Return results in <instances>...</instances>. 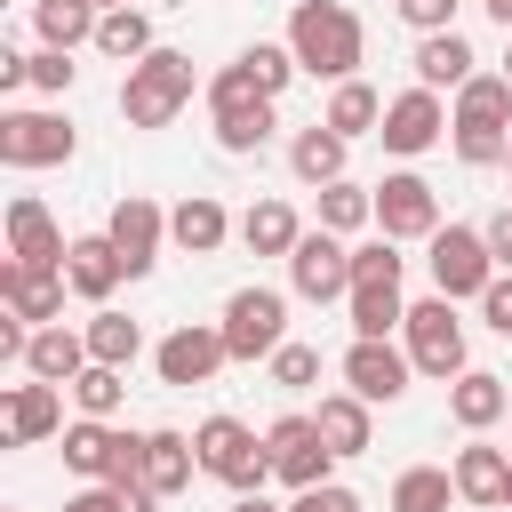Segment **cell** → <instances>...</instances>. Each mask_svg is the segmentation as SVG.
Segmentation results:
<instances>
[{"label":"cell","instance_id":"obj_1","mask_svg":"<svg viewBox=\"0 0 512 512\" xmlns=\"http://www.w3.org/2000/svg\"><path fill=\"white\" fill-rule=\"evenodd\" d=\"M280 40L296 48L304 80H328V88H336V80H360V64H368V24H360L344 0H296Z\"/></svg>","mask_w":512,"mask_h":512},{"label":"cell","instance_id":"obj_2","mask_svg":"<svg viewBox=\"0 0 512 512\" xmlns=\"http://www.w3.org/2000/svg\"><path fill=\"white\" fill-rule=\"evenodd\" d=\"M192 88H200V80H192V56H184V48H152L144 64L120 72V120H128V128H168V120L192 104Z\"/></svg>","mask_w":512,"mask_h":512},{"label":"cell","instance_id":"obj_3","mask_svg":"<svg viewBox=\"0 0 512 512\" xmlns=\"http://www.w3.org/2000/svg\"><path fill=\"white\" fill-rule=\"evenodd\" d=\"M192 448H200V472L224 480L232 496H248V488L272 480V440L256 424H240V416H200L192 424Z\"/></svg>","mask_w":512,"mask_h":512},{"label":"cell","instance_id":"obj_4","mask_svg":"<svg viewBox=\"0 0 512 512\" xmlns=\"http://www.w3.org/2000/svg\"><path fill=\"white\" fill-rule=\"evenodd\" d=\"M400 344H408V360H416V376H432V384H456V376L472 368V344H464V320H456V304H448L440 288L408 304V320H400Z\"/></svg>","mask_w":512,"mask_h":512},{"label":"cell","instance_id":"obj_5","mask_svg":"<svg viewBox=\"0 0 512 512\" xmlns=\"http://www.w3.org/2000/svg\"><path fill=\"white\" fill-rule=\"evenodd\" d=\"M424 264H432V288H440L448 304H480V288L504 272L480 224H440V232L424 240Z\"/></svg>","mask_w":512,"mask_h":512},{"label":"cell","instance_id":"obj_6","mask_svg":"<svg viewBox=\"0 0 512 512\" xmlns=\"http://www.w3.org/2000/svg\"><path fill=\"white\" fill-rule=\"evenodd\" d=\"M64 464L80 472V480H144V432H128V424H112V416H72L64 424Z\"/></svg>","mask_w":512,"mask_h":512},{"label":"cell","instance_id":"obj_7","mask_svg":"<svg viewBox=\"0 0 512 512\" xmlns=\"http://www.w3.org/2000/svg\"><path fill=\"white\" fill-rule=\"evenodd\" d=\"M72 152H80V128H72L64 112H48V104H8V112H0V160H8L16 176L64 168Z\"/></svg>","mask_w":512,"mask_h":512},{"label":"cell","instance_id":"obj_8","mask_svg":"<svg viewBox=\"0 0 512 512\" xmlns=\"http://www.w3.org/2000/svg\"><path fill=\"white\" fill-rule=\"evenodd\" d=\"M224 344H232V360H272L280 344H288V288H264V280H248V288H232L224 296Z\"/></svg>","mask_w":512,"mask_h":512},{"label":"cell","instance_id":"obj_9","mask_svg":"<svg viewBox=\"0 0 512 512\" xmlns=\"http://www.w3.org/2000/svg\"><path fill=\"white\" fill-rule=\"evenodd\" d=\"M288 296H304V304H336V296H352V248H344V232L304 224V240L288 248Z\"/></svg>","mask_w":512,"mask_h":512},{"label":"cell","instance_id":"obj_10","mask_svg":"<svg viewBox=\"0 0 512 512\" xmlns=\"http://www.w3.org/2000/svg\"><path fill=\"white\" fill-rule=\"evenodd\" d=\"M264 440H272V480H280L288 496H296V488H320V480H336V464H344V456L320 440V424H312L304 408L272 416V432H264Z\"/></svg>","mask_w":512,"mask_h":512},{"label":"cell","instance_id":"obj_11","mask_svg":"<svg viewBox=\"0 0 512 512\" xmlns=\"http://www.w3.org/2000/svg\"><path fill=\"white\" fill-rule=\"evenodd\" d=\"M376 144H384L392 160H424L432 144H448V96H440V88H400V96H384Z\"/></svg>","mask_w":512,"mask_h":512},{"label":"cell","instance_id":"obj_12","mask_svg":"<svg viewBox=\"0 0 512 512\" xmlns=\"http://www.w3.org/2000/svg\"><path fill=\"white\" fill-rule=\"evenodd\" d=\"M152 368H160V384L192 392V384H216V368H232V344H224L216 320H184L152 344Z\"/></svg>","mask_w":512,"mask_h":512},{"label":"cell","instance_id":"obj_13","mask_svg":"<svg viewBox=\"0 0 512 512\" xmlns=\"http://www.w3.org/2000/svg\"><path fill=\"white\" fill-rule=\"evenodd\" d=\"M336 376H344L368 408H392V400L416 384V360H408V344H392V336H352L344 360H336Z\"/></svg>","mask_w":512,"mask_h":512},{"label":"cell","instance_id":"obj_14","mask_svg":"<svg viewBox=\"0 0 512 512\" xmlns=\"http://www.w3.org/2000/svg\"><path fill=\"white\" fill-rule=\"evenodd\" d=\"M376 232L384 240H432L440 232V192H432V176H416L408 160L376 184Z\"/></svg>","mask_w":512,"mask_h":512},{"label":"cell","instance_id":"obj_15","mask_svg":"<svg viewBox=\"0 0 512 512\" xmlns=\"http://www.w3.org/2000/svg\"><path fill=\"white\" fill-rule=\"evenodd\" d=\"M104 232H112V248H120V264H128V280H144V272L160 264V248H168V208H160L152 192H120V200H112V216H104Z\"/></svg>","mask_w":512,"mask_h":512},{"label":"cell","instance_id":"obj_16","mask_svg":"<svg viewBox=\"0 0 512 512\" xmlns=\"http://www.w3.org/2000/svg\"><path fill=\"white\" fill-rule=\"evenodd\" d=\"M8 256H16V264H40V272H64L72 240H64V224L48 216L40 192H16V200H8Z\"/></svg>","mask_w":512,"mask_h":512},{"label":"cell","instance_id":"obj_17","mask_svg":"<svg viewBox=\"0 0 512 512\" xmlns=\"http://www.w3.org/2000/svg\"><path fill=\"white\" fill-rule=\"evenodd\" d=\"M448 472H456V496H464L472 512H504V480H512V456H504L488 432H464V448L448 456Z\"/></svg>","mask_w":512,"mask_h":512},{"label":"cell","instance_id":"obj_18","mask_svg":"<svg viewBox=\"0 0 512 512\" xmlns=\"http://www.w3.org/2000/svg\"><path fill=\"white\" fill-rule=\"evenodd\" d=\"M64 280H72V296L96 312V304H112L120 296V280H128V264H120V248H112V232H72V256H64Z\"/></svg>","mask_w":512,"mask_h":512},{"label":"cell","instance_id":"obj_19","mask_svg":"<svg viewBox=\"0 0 512 512\" xmlns=\"http://www.w3.org/2000/svg\"><path fill=\"white\" fill-rule=\"evenodd\" d=\"M64 296H72V280L64 272H40V264H0V312H16V320H32V328H48V320H64Z\"/></svg>","mask_w":512,"mask_h":512},{"label":"cell","instance_id":"obj_20","mask_svg":"<svg viewBox=\"0 0 512 512\" xmlns=\"http://www.w3.org/2000/svg\"><path fill=\"white\" fill-rule=\"evenodd\" d=\"M232 232H240V216H232L216 192H184V200L168 208V248H184V256H216Z\"/></svg>","mask_w":512,"mask_h":512},{"label":"cell","instance_id":"obj_21","mask_svg":"<svg viewBox=\"0 0 512 512\" xmlns=\"http://www.w3.org/2000/svg\"><path fill=\"white\" fill-rule=\"evenodd\" d=\"M64 440V384H8V448H40Z\"/></svg>","mask_w":512,"mask_h":512},{"label":"cell","instance_id":"obj_22","mask_svg":"<svg viewBox=\"0 0 512 512\" xmlns=\"http://www.w3.org/2000/svg\"><path fill=\"white\" fill-rule=\"evenodd\" d=\"M208 128H216V152L248 160V152H264V144H272V128H280V96H240V104H216V112H208Z\"/></svg>","mask_w":512,"mask_h":512},{"label":"cell","instance_id":"obj_23","mask_svg":"<svg viewBox=\"0 0 512 512\" xmlns=\"http://www.w3.org/2000/svg\"><path fill=\"white\" fill-rule=\"evenodd\" d=\"M504 416H512V384H504V376L464 368V376L448 384V424H456V432H496Z\"/></svg>","mask_w":512,"mask_h":512},{"label":"cell","instance_id":"obj_24","mask_svg":"<svg viewBox=\"0 0 512 512\" xmlns=\"http://www.w3.org/2000/svg\"><path fill=\"white\" fill-rule=\"evenodd\" d=\"M408 72H416V88L456 96V88L480 72V56H472V40H464V32H424V40H416V56H408Z\"/></svg>","mask_w":512,"mask_h":512},{"label":"cell","instance_id":"obj_25","mask_svg":"<svg viewBox=\"0 0 512 512\" xmlns=\"http://www.w3.org/2000/svg\"><path fill=\"white\" fill-rule=\"evenodd\" d=\"M344 160H352V136H336L328 120H312V128H296V136H288V176H296L304 192L336 184V176H344Z\"/></svg>","mask_w":512,"mask_h":512},{"label":"cell","instance_id":"obj_26","mask_svg":"<svg viewBox=\"0 0 512 512\" xmlns=\"http://www.w3.org/2000/svg\"><path fill=\"white\" fill-rule=\"evenodd\" d=\"M312 424H320V440H328L336 456H368V448H376V408H368L352 384H344V392H320Z\"/></svg>","mask_w":512,"mask_h":512},{"label":"cell","instance_id":"obj_27","mask_svg":"<svg viewBox=\"0 0 512 512\" xmlns=\"http://www.w3.org/2000/svg\"><path fill=\"white\" fill-rule=\"evenodd\" d=\"M296 240H304V216H296L280 192H264V200L240 208V248H248V256H280V264H288Z\"/></svg>","mask_w":512,"mask_h":512},{"label":"cell","instance_id":"obj_28","mask_svg":"<svg viewBox=\"0 0 512 512\" xmlns=\"http://www.w3.org/2000/svg\"><path fill=\"white\" fill-rule=\"evenodd\" d=\"M80 368H88V328H64V320L32 328V344H24V376H40V384H72Z\"/></svg>","mask_w":512,"mask_h":512},{"label":"cell","instance_id":"obj_29","mask_svg":"<svg viewBox=\"0 0 512 512\" xmlns=\"http://www.w3.org/2000/svg\"><path fill=\"white\" fill-rule=\"evenodd\" d=\"M192 472H200V448H192V432H176V424H152V432H144V488H160V496H184V488H192Z\"/></svg>","mask_w":512,"mask_h":512},{"label":"cell","instance_id":"obj_30","mask_svg":"<svg viewBox=\"0 0 512 512\" xmlns=\"http://www.w3.org/2000/svg\"><path fill=\"white\" fill-rule=\"evenodd\" d=\"M344 320H352V336H400V320H408V296H400V280H352V296H344Z\"/></svg>","mask_w":512,"mask_h":512},{"label":"cell","instance_id":"obj_31","mask_svg":"<svg viewBox=\"0 0 512 512\" xmlns=\"http://www.w3.org/2000/svg\"><path fill=\"white\" fill-rule=\"evenodd\" d=\"M96 24H104L96 0H32V32H40V48H96Z\"/></svg>","mask_w":512,"mask_h":512},{"label":"cell","instance_id":"obj_32","mask_svg":"<svg viewBox=\"0 0 512 512\" xmlns=\"http://www.w3.org/2000/svg\"><path fill=\"white\" fill-rule=\"evenodd\" d=\"M312 224H328V232H368L376 224V184H352V176H336V184H320L312 192Z\"/></svg>","mask_w":512,"mask_h":512},{"label":"cell","instance_id":"obj_33","mask_svg":"<svg viewBox=\"0 0 512 512\" xmlns=\"http://www.w3.org/2000/svg\"><path fill=\"white\" fill-rule=\"evenodd\" d=\"M88 360H104V368H136V352H144V328L128 320V312H112V304H96L88 320Z\"/></svg>","mask_w":512,"mask_h":512},{"label":"cell","instance_id":"obj_34","mask_svg":"<svg viewBox=\"0 0 512 512\" xmlns=\"http://www.w3.org/2000/svg\"><path fill=\"white\" fill-rule=\"evenodd\" d=\"M448 120H480V128H512V80L504 72H472L448 96Z\"/></svg>","mask_w":512,"mask_h":512},{"label":"cell","instance_id":"obj_35","mask_svg":"<svg viewBox=\"0 0 512 512\" xmlns=\"http://www.w3.org/2000/svg\"><path fill=\"white\" fill-rule=\"evenodd\" d=\"M96 48H104L112 64H144L160 40H152V16L128 0V8H104V24H96Z\"/></svg>","mask_w":512,"mask_h":512},{"label":"cell","instance_id":"obj_36","mask_svg":"<svg viewBox=\"0 0 512 512\" xmlns=\"http://www.w3.org/2000/svg\"><path fill=\"white\" fill-rule=\"evenodd\" d=\"M320 120H328L336 136H376V128H384V96H376L368 80H336V88H328V112H320Z\"/></svg>","mask_w":512,"mask_h":512},{"label":"cell","instance_id":"obj_37","mask_svg":"<svg viewBox=\"0 0 512 512\" xmlns=\"http://www.w3.org/2000/svg\"><path fill=\"white\" fill-rule=\"evenodd\" d=\"M448 504H464L448 464H408V472L392 480V512H448Z\"/></svg>","mask_w":512,"mask_h":512},{"label":"cell","instance_id":"obj_38","mask_svg":"<svg viewBox=\"0 0 512 512\" xmlns=\"http://www.w3.org/2000/svg\"><path fill=\"white\" fill-rule=\"evenodd\" d=\"M64 392H72V408H80V416H120V400H128V368L88 360V368H80Z\"/></svg>","mask_w":512,"mask_h":512},{"label":"cell","instance_id":"obj_39","mask_svg":"<svg viewBox=\"0 0 512 512\" xmlns=\"http://www.w3.org/2000/svg\"><path fill=\"white\" fill-rule=\"evenodd\" d=\"M240 64H248V72H256V88H264V96H288V80H296V72H304V64H296V48H288V40H248V48H240Z\"/></svg>","mask_w":512,"mask_h":512},{"label":"cell","instance_id":"obj_40","mask_svg":"<svg viewBox=\"0 0 512 512\" xmlns=\"http://www.w3.org/2000/svg\"><path fill=\"white\" fill-rule=\"evenodd\" d=\"M448 144H456V160H464V168H504V152H512V128H480V120H448Z\"/></svg>","mask_w":512,"mask_h":512},{"label":"cell","instance_id":"obj_41","mask_svg":"<svg viewBox=\"0 0 512 512\" xmlns=\"http://www.w3.org/2000/svg\"><path fill=\"white\" fill-rule=\"evenodd\" d=\"M264 376H272L280 392H312V384H320V344H296V336H288V344L264 360Z\"/></svg>","mask_w":512,"mask_h":512},{"label":"cell","instance_id":"obj_42","mask_svg":"<svg viewBox=\"0 0 512 512\" xmlns=\"http://www.w3.org/2000/svg\"><path fill=\"white\" fill-rule=\"evenodd\" d=\"M72 80H80L72 48H32V72H24V88H40V96H72Z\"/></svg>","mask_w":512,"mask_h":512},{"label":"cell","instance_id":"obj_43","mask_svg":"<svg viewBox=\"0 0 512 512\" xmlns=\"http://www.w3.org/2000/svg\"><path fill=\"white\" fill-rule=\"evenodd\" d=\"M392 8H400V24L424 40V32H456V8H464V0H392Z\"/></svg>","mask_w":512,"mask_h":512},{"label":"cell","instance_id":"obj_44","mask_svg":"<svg viewBox=\"0 0 512 512\" xmlns=\"http://www.w3.org/2000/svg\"><path fill=\"white\" fill-rule=\"evenodd\" d=\"M288 512H360V496H352L344 480H320V488H296Z\"/></svg>","mask_w":512,"mask_h":512},{"label":"cell","instance_id":"obj_45","mask_svg":"<svg viewBox=\"0 0 512 512\" xmlns=\"http://www.w3.org/2000/svg\"><path fill=\"white\" fill-rule=\"evenodd\" d=\"M480 320H488L496 336H512V272H496V280L480 288Z\"/></svg>","mask_w":512,"mask_h":512},{"label":"cell","instance_id":"obj_46","mask_svg":"<svg viewBox=\"0 0 512 512\" xmlns=\"http://www.w3.org/2000/svg\"><path fill=\"white\" fill-rule=\"evenodd\" d=\"M64 512H128V504H120V488H112V480H88L80 496H64Z\"/></svg>","mask_w":512,"mask_h":512},{"label":"cell","instance_id":"obj_47","mask_svg":"<svg viewBox=\"0 0 512 512\" xmlns=\"http://www.w3.org/2000/svg\"><path fill=\"white\" fill-rule=\"evenodd\" d=\"M480 232H488V248H496V264L512 272V200H504V208H488V224H480Z\"/></svg>","mask_w":512,"mask_h":512},{"label":"cell","instance_id":"obj_48","mask_svg":"<svg viewBox=\"0 0 512 512\" xmlns=\"http://www.w3.org/2000/svg\"><path fill=\"white\" fill-rule=\"evenodd\" d=\"M232 512H288V504H272L264 488H248V496H232Z\"/></svg>","mask_w":512,"mask_h":512},{"label":"cell","instance_id":"obj_49","mask_svg":"<svg viewBox=\"0 0 512 512\" xmlns=\"http://www.w3.org/2000/svg\"><path fill=\"white\" fill-rule=\"evenodd\" d=\"M480 8H488V16H496V24L512 32V0H480Z\"/></svg>","mask_w":512,"mask_h":512},{"label":"cell","instance_id":"obj_50","mask_svg":"<svg viewBox=\"0 0 512 512\" xmlns=\"http://www.w3.org/2000/svg\"><path fill=\"white\" fill-rule=\"evenodd\" d=\"M504 80H512V32H504Z\"/></svg>","mask_w":512,"mask_h":512},{"label":"cell","instance_id":"obj_51","mask_svg":"<svg viewBox=\"0 0 512 512\" xmlns=\"http://www.w3.org/2000/svg\"><path fill=\"white\" fill-rule=\"evenodd\" d=\"M96 8H128V0H96Z\"/></svg>","mask_w":512,"mask_h":512},{"label":"cell","instance_id":"obj_52","mask_svg":"<svg viewBox=\"0 0 512 512\" xmlns=\"http://www.w3.org/2000/svg\"><path fill=\"white\" fill-rule=\"evenodd\" d=\"M504 504H512V480H504Z\"/></svg>","mask_w":512,"mask_h":512},{"label":"cell","instance_id":"obj_53","mask_svg":"<svg viewBox=\"0 0 512 512\" xmlns=\"http://www.w3.org/2000/svg\"><path fill=\"white\" fill-rule=\"evenodd\" d=\"M504 168H512V152H504Z\"/></svg>","mask_w":512,"mask_h":512},{"label":"cell","instance_id":"obj_54","mask_svg":"<svg viewBox=\"0 0 512 512\" xmlns=\"http://www.w3.org/2000/svg\"><path fill=\"white\" fill-rule=\"evenodd\" d=\"M504 424H512V416H504Z\"/></svg>","mask_w":512,"mask_h":512}]
</instances>
